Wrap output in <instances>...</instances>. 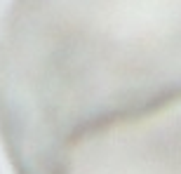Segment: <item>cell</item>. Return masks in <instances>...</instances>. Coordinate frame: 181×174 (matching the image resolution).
Wrapping results in <instances>:
<instances>
[{"label": "cell", "mask_w": 181, "mask_h": 174, "mask_svg": "<svg viewBox=\"0 0 181 174\" xmlns=\"http://www.w3.org/2000/svg\"><path fill=\"white\" fill-rule=\"evenodd\" d=\"M80 141L96 148V155L75 153V158H66L52 174H59L71 165L78 169V174H181V139L176 141L167 137L158 139L153 148L151 143H141L139 153H132L118 139H111L115 141V148L94 139H80Z\"/></svg>", "instance_id": "obj_1"}]
</instances>
